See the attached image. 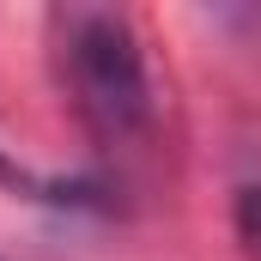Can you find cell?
<instances>
[{
    "mask_svg": "<svg viewBox=\"0 0 261 261\" xmlns=\"http://www.w3.org/2000/svg\"><path fill=\"white\" fill-rule=\"evenodd\" d=\"M55 61L79 122L103 146H128L152 122L146 49L128 12L116 6H61L55 12Z\"/></svg>",
    "mask_w": 261,
    "mask_h": 261,
    "instance_id": "cell-1",
    "label": "cell"
},
{
    "mask_svg": "<svg viewBox=\"0 0 261 261\" xmlns=\"http://www.w3.org/2000/svg\"><path fill=\"white\" fill-rule=\"evenodd\" d=\"M231 225H237V243L243 255L261 261V164L237 182V200H231Z\"/></svg>",
    "mask_w": 261,
    "mask_h": 261,
    "instance_id": "cell-2",
    "label": "cell"
}]
</instances>
